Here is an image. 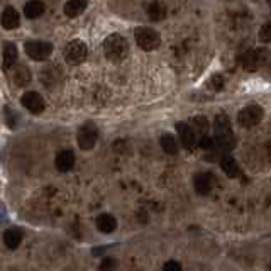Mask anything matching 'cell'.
I'll return each mask as SVG.
<instances>
[{
  "label": "cell",
  "instance_id": "6da1fadb",
  "mask_svg": "<svg viewBox=\"0 0 271 271\" xmlns=\"http://www.w3.org/2000/svg\"><path fill=\"white\" fill-rule=\"evenodd\" d=\"M103 53H105L107 59L114 63H120L129 56V42L124 36L110 34L103 41Z\"/></svg>",
  "mask_w": 271,
  "mask_h": 271
},
{
  "label": "cell",
  "instance_id": "7a4b0ae2",
  "mask_svg": "<svg viewBox=\"0 0 271 271\" xmlns=\"http://www.w3.org/2000/svg\"><path fill=\"white\" fill-rule=\"evenodd\" d=\"M213 129H215V142L219 148L222 149H232L236 146V137H234L232 127H231V120L226 114H219L215 117V124H213Z\"/></svg>",
  "mask_w": 271,
  "mask_h": 271
},
{
  "label": "cell",
  "instance_id": "3957f363",
  "mask_svg": "<svg viewBox=\"0 0 271 271\" xmlns=\"http://www.w3.org/2000/svg\"><path fill=\"white\" fill-rule=\"evenodd\" d=\"M134 38L137 46L144 51H155L161 44V36L151 27H137L134 31Z\"/></svg>",
  "mask_w": 271,
  "mask_h": 271
},
{
  "label": "cell",
  "instance_id": "277c9868",
  "mask_svg": "<svg viewBox=\"0 0 271 271\" xmlns=\"http://www.w3.org/2000/svg\"><path fill=\"white\" fill-rule=\"evenodd\" d=\"M63 56H65V61L68 63V65H71V66L81 65V63H83L88 56V48L83 41L75 39V41H70L65 46Z\"/></svg>",
  "mask_w": 271,
  "mask_h": 271
},
{
  "label": "cell",
  "instance_id": "5b68a950",
  "mask_svg": "<svg viewBox=\"0 0 271 271\" xmlns=\"http://www.w3.org/2000/svg\"><path fill=\"white\" fill-rule=\"evenodd\" d=\"M24 49L26 55L34 61H46L53 55V44L46 41H27Z\"/></svg>",
  "mask_w": 271,
  "mask_h": 271
},
{
  "label": "cell",
  "instance_id": "8992f818",
  "mask_svg": "<svg viewBox=\"0 0 271 271\" xmlns=\"http://www.w3.org/2000/svg\"><path fill=\"white\" fill-rule=\"evenodd\" d=\"M263 107L259 105H248L244 109L239 110L237 114V122L242 127H254L256 124L261 122L263 119Z\"/></svg>",
  "mask_w": 271,
  "mask_h": 271
},
{
  "label": "cell",
  "instance_id": "52a82bcc",
  "mask_svg": "<svg viewBox=\"0 0 271 271\" xmlns=\"http://www.w3.org/2000/svg\"><path fill=\"white\" fill-rule=\"evenodd\" d=\"M97 137H98L97 127H95L94 124L88 122L80 127L77 141H78V146H80L83 151H90V149H94V146L97 144Z\"/></svg>",
  "mask_w": 271,
  "mask_h": 271
},
{
  "label": "cell",
  "instance_id": "ba28073f",
  "mask_svg": "<svg viewBox=\"0 0 271 271\" xmlns=\"http://www.w3.org/2000/svg\"><path fill=\"white\" fill-rule=\"evenodd\" d=\"M20 103H22L24 109H27L31 114H34V116H39V114H42L46 110L44 98H42V95L38 94V92H26V94L22 95V98H20Z\"/></svg>",
  "mask_w": 271,
  "mask_h": 271
},
{
  "label": "cell",
  "instance_id": "9c48e42d",
  "mask_svg": "<svg viewBox=\"0 0 271 271\" xmlns=\"http://www.w3.org/2000/svg\"><path fill=\"white\" fill-rule=\"evenodd\" d=\"M0 24H2V27L5 31L17 29V27L20 26V16H19V12H17L14 7L7 5L5 9H3L2 16H0Z\"/></svg>",
  "mask_w": 271,
  "mask_h": 271
},
{
  "label": "cell",
  "instance_id": "30bf717a",
  "mask_svg": "<svg viewBox=\"0 0 271 271\" xmlns=\"http://www.w3.org/2000/svg\"><path fill=\"white\" fill-rule=\"evenodd\" d=\"M10 80L17 85V87H27L33 80V75H31L29 68L24 65H14L10 68Z\"/></svg>",
  "mask_w": 271,
  "mask_h": 271
},
{
  "label": "cell",
  "instance_id": "8fae6325",
  "mask_svg": "<svg viewBox=\"0 0 271 271\" xmlns=\"http://www.w3.org/2000/svg\"><path fill=\"white\" fill-rule=\"evenodd\" d=\"M176 133L180 136L181 144L187 149H194L197 146V134L192 131V127L187 122H178L176 124Z\"/></svg>",
  "mask_w": 271,
  "mask_h": 271
},
{
  "label": "cell",
  "instance_id": "7c38bea8",
  "mask_svg": "<svg viewBox=\"0 0 271 271\" xmlns=\"http://www.w3.org/2000/svg\"><path fill=\"white\" fill-rule=\"evenodd\" d=\"M195 190H197L198 195H209L210 190H212L213 185V178L210 173H198L194 180Z\"/></svg>",
  "mask_w": 271,
  "mask_h": 271
},
{
  "label": "cell",
  "instance_id": "4fadbf2b",
  "mask_svg": "<svg viewBox=\"0 0 271 271\" xmlns=\"http://www.w3.org/2000/svg\"><path fill=\"white\" fill-rule=\"evenodd\" d=\"M55 165H56V170L63 171V173H65V171H70L75 166V153L70 151V149L61 151L58 156H56Z\"/></svg>",
  "mask_w": 271,
  "mask_h": 271
},
{
  "label": "cell",
  "instance_id": "5bb4252c",
  "mask_svg": "<svg viewBox=\"0 0 271 271\" xmlns=\"http://www.w3.org/2000/svg\"><path fill=\"white\" fill-rule=\"evenodd\" d=\"M97 229L102 234H112L117 229V220L110 213H100L97 217Z\"/></svg>",
  "mask_w": 271,
  "mask_h": 271
},
{
  "label": "cell",
  "instance_id": "9a60e30c",
  "mask_svg": "<svg viewBox=\"0 0 271 271\" xmlns=\"http://www.w3.org/2000/svg\"><path fill=\"white\" fill-rule=\"evenodd\" d=\"M22 231L17 229V227H10V229H7L5 232H3V242H5V246L9 249H17L20 246V242H22Z\"/></svg>",
  "mask_w": 271,
  "mask_h": 271
},
{
  "label": "cell",
  "instance_id": "2e32d148",
  "mask_svg": "<svg viewBox=\"0 0 271 271\" xmlns=\"http://www.w3.org/2000/svg\"><path fill=\"white\" fill-rule=\"evenodd\" d=\"M44 12L46 5L42 2H39V0H33V2L24 5V14H26L27 19H39Z\"/></svg>",
  "mask_w": 271,
  "mask_h": 271
},
{
  "label": "cell",
  "instance_id": "e0dca14e",
  "mask_svg": "<svg viewBox=\"0 0 271 271\" xmlns=\"http://www.w3.org/2000/svg\"><path fill=\"white\" fill-rule=\"evenodd\" d=\"M220 168H222L224 173L231 178H237L239 173H241V168H239L237 161L234 158H231V156H224V158L220 159Z\"/></svg>",
  "mask_w": 271,
  "mask_h": 271
},
{
  "label": "cell",
  "instance_id": "ac0fdd59",
  "mask_svg": "<svg viewBox=\"0 0 271 271\" xmlns=\"http://www.w3.org/2000/svg\"><path fill=\"white\" fill-rule=\"evenodd\" d=\"M3 68L5 70H10L14 65H16L17 61V48L16 44H12V42H7L5 46H3Z\"/></svg>",
  "mask_w": 271,
  "mask_h": 271
},
{
  "label": "cell",
  "instance_id": "d6986e66",
  "mask_svg": "<svg viewBox=\"0 0 271 271\" xmlns=\"http://www.w3.org/2000/svg\"><path fill=\"white\" fill-rule=\"evenodd\" d=\"M242 68L248 71H256V68L259 65V55L254 49H248V51L242 55Z\"/></svg>",
  "mask_w": 271,
  "mask_h": 271
},
{
  "label": "cell",
  "instance_id": "ffe728a7",
  "mask_svg": "<svg viewBox=\"0 0 271 271\" xmlns=\"http://www.w3.org/2000/svg\"><path fill=\"white\" fill-rule=\"evenodd\" d=\"M88 3L83 0H70L65 3V14L68 17H78L80 14H83V10L87 9Z\"/></svg>",
  "mask_w": 271,
  "mask_h": 271
},
{
  "label": "cell",
  "instance_id": "44dd1931",
  "mask_svg": "<svg viewBox=\"0 0 271 271\" xmlns=\"http://www.w3.org/2000/svg\"><path fill=\"white\" fill-rule=\"evenodd\" d=\"M159 144H161V149L166 155H176L178 153V142L173 134H170V133L163 134L161 139H159Z\"/></svg>",
  "mask_w": 271,
  "mask_h": 271
},
{
  "label": "cell",
  "instance_id": "7402d4cb",
  "mask_svg": "<svg viewBox=\"0 0 271 271\" xmlns=\"http://www.w3.org/2000/svg\"><path fill=\"white\" fill-rule=\"evenodd\" d=\"M192 131H194L195 134H202V136H207L210 129V124H209V119H207L205 116H195L194 119H192Z\"/></svg>",
  "mask_w": 271,
  "mask_h": 271
},
{
  "label": "cell",
  "instance_id": "603a6c76",
  "mask_svg": "<svg viewBox=\"0 0 271 271\" xmlns=\"http://www.w3.org/2000/svg\"><path fill=\"white\" fill-rule=\"evenodd\" d=\"M146 10H148V17L151 20H161L165 17V9H163L159 3H149L146 5Z\"/></svg>",
  "mask_w": 271,
  "mask_h": 271
},
{
  "label": "cell",
  "instance_id": "cb8c5ba5",
  "mask_svg": "<svg viewBox=\"0 0 271 271\" xmlns=\"http://www.w3.org/2000/svg\"><path fill=\"white\" fill-rule=\"evenodd\" d=\"M258 38H259V41L265 42V44H268V42L271 41V26H270V22L263 24V26L259 27Z\"/></svg>",
  "mask_w": 271,
  "mask_h": 271
},
{
  "label": "cell",
  "instance_id": "d4e9b609",
  "mask_svg": "<svg viewBox=\"0 0 271 271\" xmlns=\"http://www.w3.org/2000/svg\"><path fill=\"white\" fill-rule=\"evenodd\" d=\"M117 266V261L114 258H103V261L100 263V271H114Z\"/></svg>",
  "mask_w": 271,
  "mask_h": 271
},
{
  "label": "cell",
  "instance_id": "484cf974",
  "mask_svg": "<svg viewBox=\"0 0 271 271\" xmlns=\"http://www.w3.org/2000/svg\"><path fill=\"white\" fill-rule=\"evenodd\" d=\"M197 144L205 151H210V149H213V139L210 136H202L200 141H197Z\"/></svg>",
  "mask_w": 271,
  "mask_h": 271
},
{
  "label": "cell",
  "instance_id": "4316f807",
  "mask_svg": "<svg viewBox=\"0 0 271 271\" xmlns=\"http://www.w3.org/2000/svg\"><path fill=\"white\" fill-rule=\"evenodd\" d=\"M210 85H212L213 90H220V88L224 87V78L220 77V75H213V77L210 78Z\"/></svg>",
  "mask_w": 271,
  "mask_h": 271
},
{
  "label": "cell",
  "instance_id": "83f0119b",
  "mask_svg": "<svg viewBox=\"0 0 271 271\" xmlns=\"http://www.w3.org/2000/svg\"><path fill=\"white\" fill-rule=\"evenodd\" d=\"M163 271H181V265L178 261H166L165 265H163Z\"/></svg>",
  "mask_w": 271,
  "mask_h": 271
}]
</instances>
